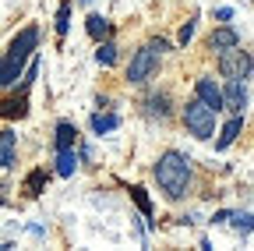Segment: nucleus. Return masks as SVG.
Wrapping results in <instances>:
<instances>
[{"label": "nucleus", "mask_w": 254, "mask_h": 251, "mask_svg": "<svg viewBox=\"0 0 254 251\" xmlns=\"http://www.w3.org/2000/svg\"><path fill=\"white\" fill-rule=\"evenodd\" d=\"M155 180L163 187L166 198H184L187 195V184H190V160L184 152L170 149L155 160Z\"/></svg>", "instance_id": "obj_1"}, {"label": "nucleus", "mask_w": 254, "mask_h": 251, "mask_svg": "<svg viewBox=\"0 0 254 251\" xmlns=\"http://www.w3.org/2000/svg\"><path fill=\"white\" fill-rule=\"evenodd\" d=\"M39 46V28L36 25H28V28H21V32L11 39V46H7V53H4V71H0V85L4 88H11L14 82H18V75H21V68H25V57Z\"/></svg>", "instance_id": "obj_2"}, {"label": "nucleus", "mask_w": 254, "mask_h": 251, "mask_svg": "<svg viewBox=\"0 0 254 251\" xmlns=\"http://www.w3.org/2000/svg\"><path fill=\"white\" fill-rule=\"evenodd\" d=\"M215 106H208L201 96H194L187 106H184V124H187V131L194 135V138H212L215 131Z\"/></svg>", "instance_id": "obj_3"}, {"label": "nucleus", "mask_w": 254, "mask_h": 251, "mask_svg": "<svg viewBox=\"0 0 254 251\" xmlns=\"http://www.w3.org/2000/svg\"><path fill=\"white\" fill-rule=\"evenodd\" d=\"M251 68H254V60H251V53H244V50H219V75L222 78H247L251 75Z\"/></svg>", "instance_id": "obj_4"}, {"label": "nucleus", "mask_w": 254, "mask_h": 251, "mask_svg": "<svg viewBox=\"0 0 254 251\" xmlns=\"http://www.w3.org/2000/svg\"><path fill=\"white\" fill-rule=\"evenodd\" d=\"M155 71H159V50L145 46V50H138V53L131 57V68H127V82L141 85V82H148Z\"/></svg>", "instance_id": "obj_5"}, {"label": "nucleus", "mask_w": 254, "mask_h": 251, "mask_svg": "<svg viewBox=\"0 0 254 251\" xmlns=\"http://www.w3.org/2000/svg\"><path fill=\"white\" fill-rule=\"evenodd\" d=\"M222 99H226L230 113H244V106H247V85L240 78H230L226 88H222Z\"/></svg>", "instance_id": "obj_6"}, {"label": "nucleus", "mask_w": 254, "mask_h": 251, "mask_svg": "<svg viewBox=\"0 0 254 251\" xmlns=\"http://www.w3.org/2000/svg\"><path fill=\"white\" fill-rule=\"evenodd\" d=\"M194 96H201L208 106H215V110H226V99H222V88L212 82V78H198L194 82Z\"/></svg>", "instance_id": "obj_7"}, {"label": "nucleus", "mask_w": 254, "mask_h": 251, "mask_svg": "<svg viewBox=\"0 0 254 251\" xmlns=\"http://www.w3.org/2000/svg\"><path fill=\"white\" fill-rule=\"evenodd\" d=\"M240 128H244V117L240 113H233L230 120H226V128L219 131V142H215V149L222 152V149H230L233 142H237V135H240Z\"/></svg>", "instance_id": "obj_8"}, {"label": "nucleus", "mask_w": 254, "mask_h": 251, "mask_svg": "<svg viewBox=\"0 0 254 251\" xmlns=\"http://www.w3.org/2000/svg\"><path fill=\"white\" fill-rule=\"evenodd\" d=\"M208 46L212 50H233V46H240V36L233 32V28L222 25V28H215V32L208 36Z\"/></svg>", "instance_id": "obj_9"}, {"label": "nucleus", "mask_w": 254, "mask_h": 251, "mask_svg": "<svg viewBox=\"0 0 254 251\" xmlns=\"http://www.w3.org/2000/svg\"><path fill=\"white\" fill-rule=\"evenodd\" d=\"M74 138H78V128H74L71 120H60V124H57V152L74 149Z\"/></svg>", "instance_id": "obj_10"}, {"label": "nucleus", "mask_w": 254, "mask_h": 251, "mask_svg": "<svg viewBox=\"0 0 254 251\" xmlns=\"http://www.w3.org/2000/svg\"><path fill=\"white\" fill-rule=\"evenodd\" d=\"M120 128V117L113 113H92V131L95 135H106V131H117Z\"/></svg>", "instance_id": "obj_11"}, {"label": "nucleus", "mask_w": 254, "mask_h": 251, "mask_svg": "<svg viewBox=\"0 0 254 251\" xmlns=\"http://www.w3.org/2000/svg\"><path fill=\"white\" fill-rule=\"evenodd\" d=\"M0 163H4V170L14 167V131L0 135Z\"/></svg>", "instance_id": "obj_12"}, {"label": "nucleus", "mask_w": 254, "mask_h": 251, "mask_svg": "<svg viewBox=\"0 0 254 251\" xmlns=\"http://www.w3.org/2000/svg\"><path fill=\"white\" fill-rule=\"evenodd\" d=\"M85 28H88V36H92L95 43H103V36L110 32V21H106L103 14H88V21H85Z\"/></svg>", "instance_id": "obj_13"}, {"label": "nucleus", "mask_w": 254, "mask_h": 251, "mask_svg": "<svg viewBox=\"0 0 254 251\" xmlns=\"http://www.w3.org/2000/svg\"><path fill=\"white\" fill-rule=\"evenodd\" d=\"M145 103H148L152 117H170V96H166V92H155V96H148Z\"/></svg>", "instance_id": "obj_14"}, {"label": "nucleus", "mask_w": 254, "mask_h": 251, "mask_svg": "<svg viewBox=\"0 0 254 251\" xmlns=\"http://www.w3.org/2000/svg\"><path fill=\"white\" fill-rule=\"evenodd\" d=\"M57 173H60V177H71V173H74V152H71V149L57 152Z\"/></svg>", "instance_id": "obj_15"}, {"label": "nucleus", "mask_w": 254, "mask_h": 251, "mask_svg": "<svg viewBox=\"0 0 254 251\" xmlns=\"http://www.w3.org/2000/svg\"><path fill=\"white\" fill-rule=\"evenodd\" d=\"M95 60H99L103 68L117 64V46H113V43H99V50H95Z\"/></svg>", "instance_id": "obj_16"}, {"label": "nucleus", "mask_w": 254, "mask_h": 251, "mask_svg": "<svg viewBox=\"0 0 254 251\" xmlns=\"http://www.w3.org/2000/svg\"><path fill=\"white\" fill-rule=\"evenodd\" d=\"M67 25H71V4H60V11H57V36L60 39L67 36Z\"/></svg>", "instance_id": "obj_17"}, {"label": "nucleus", "mask_w": 254, "mask_h": 251, "mask_svg": "<svg viewBox=\"0 0 254 251\" xmlns=\"http://www.w3.org/2000/svg\"><path fill=\"white\" fill-rule=\"evenodd\" d=\"M230 223H233L237 230L251 234V230H254V212H251V216H244V212H233V219H230Z\"/></svg>", "instance_id": "obj_18"}, {"label": "nucleus", "mask_w": 254, "mask_h": 251, "mask_svg": "<svg viewBox=\"0 0 254 251\" xmlns=\"http://www.w3.org/2000/svg\"><path fill=\"white\" fill-rule=\"evenodd\" d=\"M131 195H134V202L141 205V212L152 216V205H148V198H145V187H131Z\"/></svg>", "instance_id": "obj_19"}, {"label": "nucleus", "mask_w": 254, "mask_h": 251, "mask_svg": "<svg viewBox=\"0 0 254 251\" xmlns=\"http://www.w3.org/2000/svg\"><path fill=\"white\" fill-rule=\"evenodd\" d=\"M194 28H198V25H194V21H187V25H184V28H180V36H177V39H180V46H187V43H190V39H194Z\"/></svg>", "instance_id": "obj_20"}, {"label": "nucleus", "mask_w": 254, "mask_h": 251, "mask_svg": "<svg viewBox=\"0 0 254 251\" xmlns=\"http://www.w3.org/2000/svg\"><path fill=\"white\" fill-rule=\"evenodd\" d=\"M43 177H46L43 170H36V173L28 177V191H32V195H39V187H43Z\"/></svg>", "instance_id": "obj_21"}, {"label": "nucleus", "mask_w": 254, "mask_h": 251, "mask_svg": "<svg viewBox=\"0 0 254 251\" xmlns=\"http://www.w3.org/2000/svg\"><path fill=\"white\" fill-rule=\"evenodd\" d=\"M148 46H152V50H159V53H166V50H170V43H166V39H152Z\"/></svg>", "instance_id": "obj_22"}, {"label": "nucleus", "mask_w": 254, "mask_h": 251, "mask_svg": "<svg viewBox=\"0 0 254 251\" xmlns=\"http://www.w3.org/2000/svg\"><path fill=\"white\" fill-rule=\"evenodd\" d=\"M215 18H219V21H230V18H233V11H230V7H219V11H215Z\"/></svg>", "instance_id": "obj_23"}]
</instances>
